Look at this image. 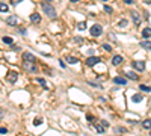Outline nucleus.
<instances>
[{"label":"nucleus","mask_w":151,"mask_h":136,"mask_svg":"<svg viewBox=\"0 0 151 136\" xmlns=\"http://www.w3.org/2000/svg\"><path fill=\"white\" fill-rule=\"evenodd\" d=\"M100 61H101L100 57H97V56H91V57L86 59V65H88V67H94L95 64H100Z\"/></svg>","instance_id":"nucleus-6"},{"label":"nucleus","mask_w":151,"mask_h":136,"mask_svg":"<svg viewBox=\"0 0 151 136\" xmlns=\"http://www.w3.org/2000/svg\"><path fill=\"white\" fill-rule=\"evenodd\" d=\"M113 83L115 85H126L127 79H124V77H113Z\"/></svg>","instance_id":"nucleus-10"},{"label":"nucleus","mask_w":151,"mask_h":136,"mask_svg":"<svg viewBox=\"0 0 151 136\" xmlns=\"http://www.w3.org/2000/svg\"><path fill=\"white\" fill-rule=\"evenodd\" d=\"M145 3H147V5H151V0H144Z\"/></svg>","instance_id":"nucleus-37"},{"label":"nucleus","mask_w":151,"mask_h":136,"mask_svg":"<svg viewBox=\"0 0 151 136\" xmlns=\"http://www.w3.org/2000/svg\"><path fill=\"white\" fill-rule=\"evenodd\" d=\"M59 64H60V67H62V68H65V67H66L65 64H64V61H62V59H60V61H59Z\"/></svg>","instance_id":"nucleus-33"},{"label":"nucleus","mask_w":151,"mask_h":136,"mask_svg":"<svg viewBox=\"0 0 151 136\" xmlns=\"http://www.w3.org/2000/svg\"><path fill=\"white\" fill-rule=\"evenodd\" d=\"M30 21H32V23H35V24H38V23L41 21V15H39L38 12H33L32 15H30Z\"/></svg>","instance_id":"nucleus-9"},{"label":"nucleus","mask_w":151,"mask_h":136,"mask_svg":"<svg viewBox=\"0 0 151 136\" xmlns=\"http://www.w3.org/2000/svg\"><path fill=\"white\" fill-rule=\"evenodd\" d=\"M101 125H104V127H107V125H109V123H107V121H103V123H101Z\"/></svg>","instance_id":"nucleus-35"},{"label":"nucleus","mask_w":151,"mask_h":136,"mask_svg":"<svg viewBox=\"0 0 151 136\" xmlns=\"http://www.w3.org/2000/svg\"><path fill=\"white\" fill-rule=\"evenodd\" d=\"M140 47H144V49L151 51V41H140Z\"/></svg>","instance_id":"nucleus-15"},{"label":"nucleus","mask_w":151,"mask_h":136,"mask_svg":"<svg viewBox=\"0 0 151 136\" xmlns=\"http://www.w3.org/2000/svg\"><path fill=\"white\" fill-rule=\"evenodd\" d=\"M112 64H113V65H119V64H122V56H113V57H112Z\"/></svg>","instance_id":"nucleus-11"},{"label":"nucleus","mask_w":151,"mask_h":136,"mask_svg":"<svg viewBox=\"0 0 151 136\" xmlns=\"http://www.w3.org/2000/svg\"><path fill=\"white\" fill-rule=\"evenodd\" d=\"M20 2H23V0H11L12 5H17V3H20Z\"/></svg>","instance_id":"nucleus-32"},{"label":"nucleus","mask_w":151,"mask_h":136,"mask_svg":"<svg viewBox=\"0 0 151 136\" xmlns=\"http://www.w3.org/2000/svg\"><path fill=\"white\" fill-rule=\"evenodd\" d=\"M139 89L144 91V92H151V88L147 86V85H139Z\"/></svg>","instance_id":"nucleus-20"},{"label":"nucleus","mask_w":151,"mask_h":136,"mask_svg":"<svg viewBox=\"0 0 151 136\" xmlns=\"http://www.w3.org/2000/svg\"><path fill=\"white\" fill-rule=\"evenodd\" d=\"M6 79H8V82H11V83H15L18 79V73L17 71H9V73L6 74Z\"/></svg>","instance_id":"nucleus-5"},{"label":"nucleus","mask_w":151,"mask_h":136,"mask_svg":"<svg viewBox=\"0 0 151 136\" xmlns=\"http://www.w3.org/2000/svg\"><path fill=\"white\" fill-rule=\"evenodd\" d=\"M41 123H42L41 118H35V119H33V125H39Z\"/></svg>","instance_id":"nucleus-25"},{"label":"nucleus","mask_w":151,"mask_h":136,"mask_svg":"<svg viewBox=\"0 0 151 136\" xmlns=\"http://www.w3.org/2000/svg\"><path fill=\"white\" fill-rule=\"evenodd\" d=\"M142 100H144V97H142L140 94H133V97H132L133 103H139V101H142Z\"/></svg>","instance_id":"nucleus-12"},{"label":"nucleus","mask_w":151,"mask_h":136,"mask_svg":"<svg viewBox=\"0 0 151 136\" xmlns=\"http://www.w3.org/2000/svg\"><path fill=\"white\" fill-rule=\"evenodd\" d=\"M5 133H8V129H5V127H0V135H5Z\"/></svg>","instance_id":"nucleus-29"},{"label":"nucleus","mask_w":151,"mask_h":136,"mask_svg":"<svg viewBox=\"0 0 151 136\" xmlns=\"http://www.w3.org/2000/svg\"><path fill=\"white\" fill-rule=\"evenodd\" d=\"M2 41H3L6 45H12V44H14V39H12L11 36H3V39H2Z\"/></svg>","instance_id":"nucleus-16"},{"label":"nucleus","mask_w":151,"mask_h":136,"mask_svg":"<svg viewBox=\"0 0 151 136\" xmlns=\"http://www.w3.org/2000/svg\"><path fill=\"white\" fill-rule=\"evenodd\" d=\"M66 62H68V64H77L79 59L74 57V56H66Z\"/></svg>","instance_id":"nucleus-17"},{"label":"nucleus","mask_w":151,"mask_h":136,"mask_svg":"<svg viewBox=\"0 0 151 136\" xmlns=\"http://www.w3.org/2000/svg\"><path fill=\"white\" fill-rule=\"evenodd\" d=\"M127 77H128L130 80H138V74H136L134 71H127Z\"/></svg>","instance_id":"nucleus-14"},{"label":"nucleus","mask_w":151,"mask_h":136,"mask_svg":"<svg viewBox=\"0 0 151 136\" xmlns=\"http://www.w3.org/2000/svg\"><path fill=\"white\" fill-rule=\"evenodd\" d=\"M42 6V12L45 14V15H47L48 18H56V17H58V12H56V9H54V6H51V5H50V3H42L41 5Z\"/></svg>","instance_id":"nucleus-1"},{"label":"nucleus","mask_w":151,"mask_h":136,"mask_svg":"<svg viewBox=\"0 0 151 136\" xmlns=\"http://www.w3.org/2000/svg\"><path fill=\"white\" fill-rule=\"evenodd\" d=\"M71 2H79V0H71Z\"/></svg>","instance_id":"nucleus-38"},{"label":"nucleus","mask_w":151,"mask_h":136,"mask_svg":"<svg viewBox=\"0 0 151 136\" xmlns=\"http://www.w3.org/2000/svg\"><path fill=\"white\" fill-rule=\"evenodd\" d=\"M142 36L144 38H150L151 36V27H145V29H142Z\"/></svg>","instance_id":"nucleus-13"},{"label":"nucleus","mask_w":151,"mask_h":136,"mask_svg":"<svg viewBox=\"0 0 151 136\" xmlns=\"http://www.w3.org/2000/svg\"><path fill=\"white\" fill-rule=\"evenodd\" d=\"M83 41H85V39L82 36H76V38H74V43H77V44H82Z\"/></svg>","instance_id":"nucleus-23"},{"label":"nucleus","mask_w":151,"mask_h":136,"mask_svg":"<svg viewBox=\"0 0 151 136\" xmlns=\"http://www.w3.org/2000/svg\"><path fill=\"white\" fill-rule=\"evenodd\" d=\"M130 14H132V18H133V21H134V24H136V26L140 24V21H142V20H140V15H139L138 11H132Z\"/></svg>","instance_id":"nucleus-7"},{"label":"nucleus","mask_w":151,"mask_h":136,"mask_svg":"<svg viewBox=\"0 0 151 136\" xmlns=\"http://www.w3.org/2000/svg\"><path fill=\"white\" fill-rule=\"evenodd\" d=\"M124 130H126L124 127H118V129H116V132H124Z\"/></svg>","instance_id":"nucleus-36"},{"label":"nucleus","mask_w":151,"mask_h":136,"mask_svg":"<svg viewBox=\"0 0 151 136\" xmlns=\"http://www.w3.org/2000/svg\"><path fill=\"white\" fill-rule=\"evenodd\" d=\"M47 2H50V0H47Z\"/></svg>","instance_id":"nucleus-40"},{"label":"nucleus","mask_w":151,"mask_h":136,"mask_svg":"<svg viewBox=\"0 0 151 136\" xmlns=\"http://www.w3.org/2000/svg\"><path fill=\"white\" fill-rule=\"evenodd\" d=\"M142 127L147 130H150L151 129V119H145L144 123H142Z\"/></svg>","instance_id":"nucleus-18"},{"label":"nucleus","mask_w":151,"mask_h":136,"mask_svg":"<svg viewBox=\"0 0 151 136\" xmlns=\"http://www.w3.org/2000/svg\"><path fill=\"white\" fill-rule=\"evenodd\" d=\"M132 65H133V68H134V70H138L139 73L145 71V62L144 61H134Z\"/></svg>","instance_id":"nucleus-3"},{"label":"nucleus","mask_w":151,"mask_h":136,"mask_svg":"<svg viewBox=\"0 0 151 136\" xmlns=\"http://www.w3.org/2000/svg\"><path fill=\"white\" fill-rule=\"evenodd\" d=\"M95 129H97V132H98V133H103V132H104V127H101L100 124H98V125H95Z\"/></svg>","instance_id":"nucleus-28"},{"label":"nucleus","mask_w":151,"mask_h":136,"mask_svg":"<svg viewBox=\"0 0 151 136\" xmlns=\"http://www.w3.org/2000/svg\"><path fill=\"white\" fill-rule=\"evenodd\" d=\"M124 3H127V5H132L133 0H124Z\"/></svg>","instance_id":"nucleus-34"},{"label":"nucleus","mask_w":151,"mask_h":136,"mask_svg":"<svg viewBox=\"0 0 151 136\" xmlns=\"http://www.w3.org/2000/svg\"><path fill=\"white\" fill-rule=\"evenodd\" d=\"M23 61L24 62H35L36 57H35V55H32V53H23Z\"/></svg>","instance_id":"nucleus-8"},{"label":"nucleus","mask_w":151,"mask_h":136,"mask_svg":"<svg viewBox=\"0 0 151 136\" xmlns=\"http://www.w3.org/2000/svg\"><path fill=\"white\" fill-rule=\"evenodd\" d=\"M36 82H38V83H41L42 86H45V88H47V85H45V80H44V79H41V77H38V79H36Z\"/></svg>","instance_id":"nucleus-24"},{"label":"nucleus","mask_w":151,"mask_h":136,"mask_svg":"<svg viewBox=\"0 0 151 136\" xmlns=\"http://www.w3.org/2000/svg\"><path fill=\"white\" fill-rule=\"evenodd\" d=\"M6 24L8 26H17L18 24V17L17 15H9V17H6Z\"/></svg>","instance_id":"nucleus-4"},{"label":"nucleus","mask_w":151,"mask_h":136,"mask_svg":"<svg viewBox=\"0 0 151 136\" xmlns=\"http://www.w3.org/2000/svg\"><path fill=\"white\" fill-rule=\"evenodd\" d=\"M101 2H107V0H101Z\"/></svg>","instance_id":"nucleus-39"},{"label":"nucleus","mask_w":151,"mask_h":136,"mask_svg":"<svg viewBox=\"0 0 151 136\" xmlns=\"http://www.w3.org/2000/svg\"><path fill=\"white\" fill-rule=\"evenodd\" d=\"M104 11H106L107 14H112V11H113V9L109 6V5H104Z\"/></svg>","instance_id":"nucleus-26"},{"label":"nucleus","mask_w":151,"mask_h":136,"mask_svg":"<svg viewBox=\"0 0 151 136\" xmlns=\"http://www.w3.org/2000/svg\"><path fill=\"white\" fill-rule=\"evenodd\" d=\"M103 49L106 50V51H112V47H110L109 44H103Z\"/></svg>","instance_id":"nucleus-27"},{"label":"nucleus","mask_w":151,"mask_h":136,"mask_svg":"<svg viewBox=\"0 0 151 136\" xmlns=\"http://www.w3.org/2000/svg\"><path fill=\"white\" fill-rule=\"evenodd\" d=\"M9 11V6L6 3H0V12H8Z\"/></svg>","instance_id":"nucleus-19"},{"label":"nucleus","mask_w":151,"mask_h":136,"mask_svg":"<svg viewBox=\"0 0 151 136\" xmlns=\"http://www.w3.org/2000/svg\"><path fill=\"white\" fill-rule=\"evenodd\" d=\"M77 29L79 30H85V29H86V23H85V21H80L77 24Z\"/></svg>","instance_id":"nucleus-22"},{"label":"nucleus","mask_w":151,"mask_h":136,"mask_svg":"<svg viewBox=\"0 0 151 136\" xmlns=\"http://www.w3.org/2000/svg\"><path fill=\"white\" fill-rule=\"evenodd\" d=\"M5 113H6V112H5V109H2V107H0V119H2V118L5 117Z\"/></svg>","instance_id":"nucleus-30"},{"label":"nucleus","mask_w":151,"mask_h":136,"mask_svg":"<svg viewBox=\"0 0 151 136\" xmlns=\"http://www.w3.org/2000/svg\"><path fill=\"white\" fill-rule=\"evenodd\" d=\"M89 33H91V36H100L103 33V27L100 24H94V26H91V29H89Z\"/></svg>","instance_id":"nucleus-2"},{"label":"nucleus","mask_w":151,"mask_h":136,"mask_svg":"<svg viewBox=\"0 0 151 136\" xmlns=\"http://www.w3.org/2000/svg\"><path fill=\"white\" fill-rule=\"evenodd\" d=\"M118 26H119L121 29H124V27H127V20H126V18L119 20V21H118Z\"/></svg>","instance_id":"nucleus-21"},{"label":"nucleus","mask_w":151,"mask_h":136,"mask_svg":"<svg viewBox=\"0 0 151 136\" xmlns=\"http://www.w3.org/2000/svg\"><path fill=\"white\" fill-rule=\"evenodd\" d=\"M86 119H88V121H94V117H92V115H89V113H88V115H86Z\"/></svg>","instance_id":"nucleus-31"}]
</instances>
